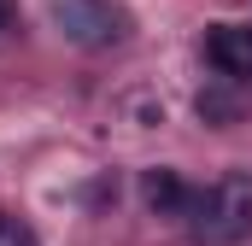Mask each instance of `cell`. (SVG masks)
Returning a JSON list of instances; mask_svg holds the SVG:
<instances>
[{
  "label": "cell",
  "instance_id": "1",
  "mask_svg": "<svg viewBox=\"0 0 252 246\" xmlns=\"http://www.w3.org/2000/svg\"><path fill=\"white\" fill-rule=\"evenodd\" d=\"M188 223H193V235L211 241V246H229L241 235H252V170H229L205 193H193Z\"/></svg>",
  "mask_w": 252,
  "mask_h": 246
},
{
  "label": "cell",
  "instance_id": "2",
  "mask_svg": "<svg viewBox=\"0 0 252 246\" xmlns=\"http://www.w3.org/2000/svg\"><path fill=\"white\" fill-rule=\"evenodd\" d=\"M47 12L70 47H112L129 35V12L118 0H47Z\"/></svg>",
  "mask_w": 252,
  "mask_h": 246
},
{
  "label": "cell",
  "instance_id": "3",
  "mask_svg": "<svg viewBox=\"0 0 252 246\" xmlns=\"http://www.w3.org/2000/svg\"><path fill=\"white\" fill-rule=\"evenodd\" d=\"M205 53L229 82H252V24H217L205 35Z\"/></svg>",
  "mask_w": 252,
  "mask_h": 246
},
{
  "label": "cell",
  "instance_id": "4",
  "mask_svg": "<svg viewBox=\"0 0 252 246\" xmlns=\"http://www.w3.org/2000/svg\"><path fill=\"white\" fill-rule=\"evenodd\" d=\"M141 193H147V205H153V211H164V217H170V211H182V217H188V199H193L188 187H182L176 170H147Z\"/></svg>",
  "mask_w": 252,
  "mask_h": 246
},
{
  "label": "cell",
  "instance_id": "5",
  "mask_svg": "<svg viewBox=\"0 0 252 246\" xmlns=\"http://www.w3.org/2000/svg\"><path fill=\"white\" fill-rule=\"evenodd\" d=\"M0 246H35V235H30L18 217H0Z\"/></svg>",
  "mask_w": 252,
  "mask_h": 246
},
{
  "label": "cell",
  "instance_id": "6",
  "mask_svg": "<svg viewBox=\"0 0 252 246\" xmlns=\"http://www.w3.org/2000/svg\"><path fill=\"white\" fill-rule=\"evenodd\" d=\"M12 18H18V6H12V0H0V35L12 30Z\"/></svg>",
  "mask_w": 252,
  "mask_h": 246
}]
</instances>
